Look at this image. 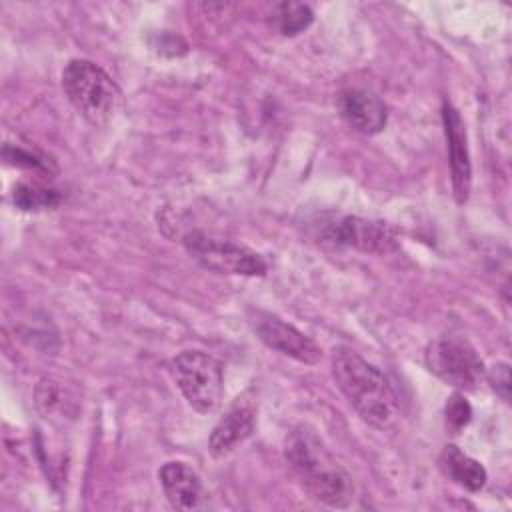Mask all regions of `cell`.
I'll use <instances>...</instances> for the list:
<instances>
[{
    "instance_id": "cell-1",
    "label": "cell",
    "mask_w": 512,
    "mask_h": 512,
    "mask_svg": "<svg viewBox=\"0 0 512 512\" xmlns=\"http://www.w3.org/2000/svg\"><path fill=\"white\" fill-rule=\"evenodd\" d=\"M284 458L296 484L310 498L332 508H346L352 504V476L334 460L312 428L298 426L286 436Z\"/></svg>"
},
{
    "instance_id": "cell-2",
    "label": "cell",
    "mask_w": 512,
    "mask_h": 512,
    "mask_svg": "<svg viewBox=\"0 0 512 512\" xmlns=\"http://www.w3.org/2000/svg\"><path fill=\"white\" fill-rule=\"evenodd\" d=\"M332 374L358 416L378 430H390L400 422L402 404L396 388L380 368L350 348H336Z\"/></svg>"
},
{
    "instance_id": "cell-3",
    "label": "cell",
    "mask_w": 512,
    "mask_h": 512,
    "mask_svg": "<svg viewBox=\"0 0 512 512\" xmlns=\"http://www.w3.org/2000/svg\"><path fill=\"white\" fill-rule=\"evenodd\" d=\"M62 88L72 106L94 126L106 124L118 106L120 92L98 64L74 58L62 70Z\"/></svg>"
},
{
    "instance_id": "cell-4",
    "label": "cell",
    "mask_w": 512,
    "mask_h": 512,
    "mask_svg": "<svg viewBox=\"0 0 512 512\" xmlns=\"http://www.w3.org/2000/svg\"><path fill=\"white\" fill-rule=\"evenodd\" d=\"M170 374L186 398L200 414L214 412L224 394L222 364L208 352L184 350L170 360Z\"/></svg>"
},
{
    "instance_id": "cell-5",
    "label": "cell",
    "mask_w": 512,
    "mask_h": 512,
    "mask_svg": "<svg viewBox=\"0 0 512 512\" xmlns=\"http://www.w3.org/2000/svg\"><path fill=\"white\" fill-rule=\"evenodd\" d=\"M184 248L200 266L218 274L262 276L268 270V262L262 254L234 240L206 232H188L184 236Z\"/></svg>"
},
{
    "instance_id": "cell-6",
    "label": "cell",
    "mask_w": 512,
    "mask_h": 512,
    "mask_svg": "<svg viewBox=\"0 0 512 512\" xmlns=\"http://www.w3.org/2000/svg\"><path fill=\"white\" fill-rule=\"evenodd\" d=\"M424 360L428 370L456 390H474L486 376L478 352L458 336H442L426 346Z\"/></svg>"
},
{
    "instance_id": "cell-7",
    "label": "cell",
    "mask_w": 512,
    "mask_h": 512,
    "mask_svg": "<svg viewBox=\"0 0 512 512\" xmlns=\"http://www.w3.org/2000/svg\"><path fill=\"white\" fill-rule=\"evenodd\" d=\"M248 320L256 336L268 348L304 364H316L322 358V350L312 338L276 314L254 308L248 312Z\"/></svg>"
},
{
    "instance_id": "cell-8",
    "label": "cell",
    "mask_w": 512,
    "mask_h": 512,
    "mask_svg": "<svg viewBox=\"0 0 512 512\" xmlns=\"http://www.w3.org/2000/svg\"><path fill=\"white\" fill-rule=\"evenodd\" d=\"M322 238L336 246H350L372 254H386L398 248V238L388 224L358 216H342L326 224Z\"/></svg>"
},
{
    "instance_id": "cell-9",
    "label": "cell",
    "mask_w": 512,
    "mask_h": 512,
    "mask_svg": "<svg viewBox=\"0 0 512 512\" xmlns=\"http://www.w3.org/2000/svg\"><path fill=\"white\" fill-rule=\"evenodd\" d=\"M442 122H444V136L448 146L454 198L458 204H464L470 196V186H472V162H470L464 120L448 100H444L442 104Z\"/></svg>"
},
{
    "instance_id": "cell-10",
    "label": "cell",
    "mask_w": 512,
    "mask_h": 512,
    "mask_svg": "<svg viewBox=\"0 0 512 512\" xmlns=\"http://www.w3.org/2000/svg\"><path fill=\"white\" fill-rule=\"evenodd\" d=\"M256 412H258V404L250 396V392H244L242 396H238L210 432V438H208L210 454L214 458H222L230 454L238 444H242L254 432Z\"/></svg>"
},
{
    "instance_id": "cell-11",
    "label": "cell",
    "mask_w": 512,
    "mask_h": 512,
    "mask_svg": "<svg viewBox=\"0 0 512 512\" xmlns=\"http://www.w3.org/2000/svg\"><path fill=\"white\" fill-rule=\"evenodd\" d=\"M338 108L346 124L366 136L378 134L388 122L384 100L366 88H346L338 96Z\"/></svg>"
},
{
    "instance_id": "cell-12",
    "label": "cell",
    "mask_w": 512,
    "mask_h": 512,
    "mask_svg": "<svg viewBox=\"0 0 512 512\" xmlns=\"http://www.w3.org/2000/svg\"><path fill=\"white\" fill-rule=\"evenodd\" d=\"M162 490L176 510H196L204 502V486L200 476L184 462H166L158 472Z\"/></svg>"
},
{
    "instance_id": "cell-13",
    "label": "cell",
    "mask_w": 512,
    "mask_h": 512,
    "mask_svg": "<svg viewBox=\"0 0 512 512\" xmlns=\"http://www.w3.org/2000/svg\"><path fill=\"white\" fill-rule=\"evenodd\" d=\"M34 406L42 418L54 424H66L76 418L80 400L76 392L56 378H42L34 388Z\"/></svg>"
},
{
    "instance_id": "cell-14",
    "label": "cell",
    "mask_w": 512,
    "mask_h": 512,
    "mask_svg": "<svg viewBox=\"0 0 512 512\" xmlns=\"http://www.w3.org/2000/svg\"><path fill=\"white\" fill-rule=\"evenodd\" d=\"M438 466L448 480H452L454 484H458L470 492L482 490L488 480L486 468L454 444H446L442 448V452L438 456Z\"/></svg>"
},
{
    "instance_id": "cell-15",
    "label": "cell",
    "mask_w": 512,
    "mask_h": 512,
    "mask_svg": "<svg viewBox=\"0 0 512 512\" xmlns=\"http://www.w3.org/2000/svg\"><path fill=\"white\" fill-rule=\"evenodd\" d=\"M314 20V12L302 2H280L274 10V24L284 36H296L304 32Z\"/></svg>"
},
{
    "instance_id": "cell-16",
    "label": "cell",
    "mask_w": 512,
    "mask_h": 512,
    "mask_svg": "<svg viewBox=\"0 0 512 512\" xmlns=\"http://www.w3.org/2000/svg\"><path fill=\"white\" fill-rule=\"evenodd\" d=\"M14 204L20 210H46L60 204V194L52 188H44L40 184L20 182L14 186Z\"/></svg>"
},
{
    "instance_id": "cell-17",
    "label": "cell",
    "mask_w": 512,
    "mask_h": 512,
    "mask_svg": "<svg viewBox=\"0 0 512 512\" xmlns=\"http://www.w3.org/2000/svg\"><path fill=\"white\" fill-rule=\"evenodd\" d=\"M444 414H446V424L458 432L462 430L464 426H468V422L472 420V406L470 402L464 398V394L456 392L448 398L446 402V408H444Z\"/></svg>"
},
{
    "instance_id": "cell-18",
    "label": "cell",
    "mask_w": 512,
    "mask_h": 512,
    "mask_svg": "<svg viewBox=\"0 0 512 512\" xmlns=\"http://www.w3.org/2000/svg\"><path fill=\"white\" fill-rule=\"evenodd\" d=\"M488 380L492 384V388L496 390V394L504 400L510 402V368L508 364L500 362L492 368V372L488 374Z\"/></svg>"
}]
</instances>
